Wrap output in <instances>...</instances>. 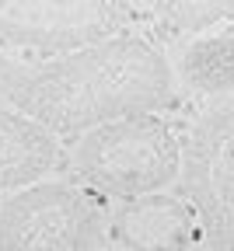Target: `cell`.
I'll use <instances>...</instances> for the list:
<instances>
[{"label": "cell", "mask_w": 234, "mask_h": 251, "mask_svg": "<svg viewBox=\"0 0 234 251\" xmlns=\"http://www.w3.org/2000/svg\"><path fill=\"white\" fill-rule=\"evenodd\" d=\"M137 31L147 35L164 52L178 49L206 31H217L234 21V0H172V4H137Z\"/></svg>", "instance_id": "obj_9"}, {"label": "cell", "mask_w": 234, "mask_h": 251, "mask_svg": "<svg viewBox=\"0 0 234 251\" xmlns=\"http://www.w3.org/2000/svg\"><path fill=\"white\" fill-rule=\"evenodd\" d=\"M178 94L199 105L234 101V21L168 52Z\"/></svg>", "instance_id": "obj_8"}, {"label": "cell", "mask_w": 234, "mask_h": 251, "mask_svg": "<svg viewBox=\"0 0 234 251\" xmlns=\"http://www.w3.org/2000/svg\"><path fill=\"white\" fill-rule=\"evenodd\" d=\"M126 0H0V52L56 59L137 31Z\"/></svg>", "instance_id": "obj_5"}, {"label": "cell", "mask_w": 234, "mask_h": 251, "mask_svg": "<svg viewBox=\"0 0 234 251\" xmlns=\"http://www.w3.org/2000/svg\"><path fill=\"white\" fill-rule=\"evenodd\" d=\"M105 251H199L196 216L175 188L112 202L105 220Z\"/></svg>", "instance_id": "obj_6"}, {"label": "cell", "mask_w": 234, "mask_h": 251, "mask_svg": "<svg viewBox=\"0 0 234 251\" xmlns=\"http://www.w3.org/2000/svg\"><path fill=\"white\" fill-rule=\"evenodd\" d=\"M0 105L35 119L66 147L129 115H161L178 105L172 59L140 31L56 59L0 52Z\"/></svg>", "instance_id": "obj_1"}, {"label": "cell", "mask_w": 234, "mask_h": 251, "mask_svg": "<svg viewBox=\"0 0 234 251\" xmlns=\"http://www.w3.org/2000/svg\"><path fill=\"white\" fill-rule=\"evenodd\" d=\"M175 192L196 216L199 251H234V101L199 105L185 122Z\"/></svg>", "instance_id": "obj_3"}, {"label": "cell", "mask_w": 234, "mask_h": 251, "mask_svg": "<svg viewBox=\"0 0 234 251\" xmlns=\"http://www.w3.org/2000/svg\"><path fill=\"white\" fill-rule=\"evenodd\" d=\"M182 133L164 115H129L66 143L63 178L98 199L129 202L178 185Z\"/></svg>", "instance_id": "obj_2"}, {"label": "cell", "mask_w": 234, "mask_h": 251, "mask_svg": "<svg viewBox=\"0 0 234 251\" xmlns=\"http://www.w3.org/2000/svg\"><path fill=\"white\" fill-rule=\"evenodd\" d=\"M109 202L70 178L0 199V251H105Z\"/></svg>", "instance_id": "obj_4"}, {"label": "cell", "mask_w": 234, "mask_h": 251, "mask_svg": "<svg viewBox=\"0 0 234 251\" xmlns=\"http://www.w3.org/2000/svg\"><path fill=\"white\" fill-rule=\"evenodd\" d=\"M66 147L35 119L11 105H0V199L14 192L63 178Z\"/></svg>", "instance_id": "obj_7"}]
</instances>
